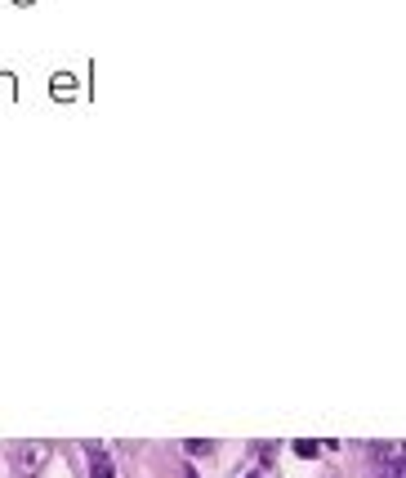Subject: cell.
Returning <instances> with one entry per match:
<instances>
[{"label":"cell","instance_id":"obj_1","mask_svg":"<svg viewBox=\"0 0 406 478\" xmlns=\"http://www.w3.org/2000/svg\"><path fill=\"white\" fill-rule=\"evenodd\" d=\"M90 460H94V478H116V469H112V460H108V452L103 447H90Z\"/></svg>","mask_w":406,"mask_h":478},{"label":"cell","instance_id":"obj_2","mask_svg":"<svg viewBox=\"0 0 406 478\" xmlns=\"http://www.w3.org/2000/svg\"><path fill=\"white\" fill-rule=\"evenodd\" d=\"M41 460H45V447H36V442H27V447H23V469H36Z\"/></svg>","mask_w":406,"mask_h":478},{"label":"cell","instance_id":"obj_3","mask_svg":"<svg viewBox=\"0 0 406 478\" xmlns=\"http://www.w3.org/2000/svg\"><path fill=\"white\" fill-rule=\"evenodd\" d=\"M295 452H299V456H317V442L303 438V442H295Z\"/></svg>","mask_w":406,"mask_h":478},{"label":"cell","instance_id":"obj_4","mask_svg":"<svg viewBox=\"0 0 406 478\" xmlns=\"http://www.w3.org/2000/svg\"><path fill=\"white\" fill-rule=\"evenodd\" d=\"M19 5H31V0H19Z\"/></svg>","mask_w":406,"mask_h":478},{"label":"cell","instance_id":"obj_5","mask_svg":"<svg viewBox=\"0 0 406 478\" xmlns=\"http://www.w3.org/2000/svg\"><path fill=\"white\" fill-rule=\"evenodd\" d=\"M250 478H259V474H250Z\"/></svg>","mask_w":406,"mask_h":478}]
</instances>
